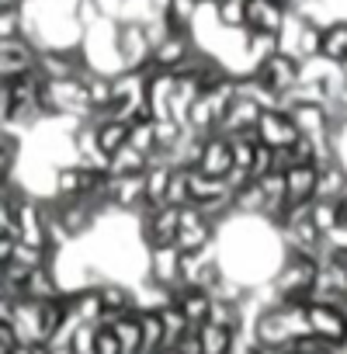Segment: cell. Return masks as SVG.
<instances>
[{
  "label": "cell",
  "mask_w": 347,
  "mask_h": 354,
  "mask_svg": "<svg viewBox=\"0 0 347 354\" xmlns=\"http://www.w3.org/2000/svg\"><path fill=\"white\" fill-rule=\"evenodd\" d=\"M306 326L309 333L330 340L333 347H347V309L330 302H309L306 306Z\"/></svg>",
  "instance_id": "cell-1"
},
{
  "label": "cell",
  "mask_w": 347,
  "mask_h": 354,
  "mask_svg": "<svg viewBox=\"0 0 347 354\" xmlns=\"http://www.w3.org/2000/svg\"><path fill=\"white\" fill-rule=\"evenodd\" d=\"M257 136H261V142L271 146V149H292V146L302 139V129L295 125V118H292L288 111L271 108V111L261 115V122H257Z\"/></svg>",
  "instance_id": "cell-2"
},
{
  "label": "cell",
  "mask_w": 347,
  "mask_h": 354,
  "mask_svg": "<svg viewBox=\"0 0 347 354\" xmlns=\"http://www.w3.org/2000/svg\"><path fill=\"white\" fill-rule=\"evenodd\" d=\"M205 177H216V181H226V177L233 174V139L226 132H216L205 139V149H202V160L198 167Z\"/></svg>",
  "instance_id": "cell-3"
},
{
  "label": "cell",
  "mask_w": 347,
  "mask_h": 354,
  "mask_svg": "<svg viewBox=\"0 0 347 354\" xmlns=\"http://www.w3.org/2000/svg\"><path fill=\"white\" fill-rule=\"evenodd\" d=\"M174 302H178V309L188 316V323L198 330L212 319V306H216V295H209L205 288H181L178 295H174Z\"/></svg>",
  "instance_id": "cell-4"
},
{
  "label": "cell",
  "mask_w": 347,
  "mask_h": 354,
  "mask_svg": "<svg viewBox=\"0 0 347 354\" xmlns=\"http://www.w3.org/2000/svg\"><path fill=\"white\" fill-rule=\"evenodd\" d=\"M240 337H243V333H236V330H229V326H219V323L198 326V340H202V351H205V354H236Z\"/></svg>",
  "instance_id": "cell-5"
},
{
  "label": "cell",
  "mask_w": 347,
  "mask_h": 354,
  "mask_svg": "<svg viewBox=\"0 0 347 354\" xmlns=\"http://www.w3.org/2000/svg\"><path fill=\"white\" fill-rule=\"evenodd\" d=\"M97 129V146H101V153L111 160V156H118L125 146H129V132H132V125H125V122H101V125H94Z\"/></svg>",
  "instance_id": "cell-6"
},
{
  "label": "cell",
  "mask_w": 347,
  "mask_h": 354,
  "mask_svg": "<svg viewBox=\"0 0 347 354\" xmlns=\"http://www.w3.org/2000/svg\"><path fill=\"white\" fill-rule=\"evenodd\" d=\"M323 59L333 66L347 63V21H333L323 28Z\"/></svg>",
  "instance_id": "cell-7"
},
{
  "label": "cell",
  "mask_w": 347,
  "mask_h": 354,
  "mask_svg": "<svg viewBox=\"0 0 347 354\" xmlns=\"http://www.w3.org/2000/svg\"><path fill=\"white\" fill-rule=\"evenodd\" d=\"M129 146L139 149L142 156H153V153H156V118H139V122H132Z\"/></svg>",
  "instance_id": "cell-8"
},
{
  "label": "cell",
  "mask_w": 347,
  "mask_h": 354,
  "mask_svg": "<svg viewBox=\"0 0 347 354\" xmlns=\"http://www.w3.org/2000/svg\"><path fill=\"white\" fill-rule=\"evenodd\" d=\"M312 223L323 236H330L340 223V205L337 202H312Z\"/></svg>",
  "instance_id": "cell-9"
},
{
  "label": "cell",
  "mask_w": 347,
  "mask_h": 354,
  "mask_svg": "<svg viewBox=\"0 0 347 354\" xmlns=\"http://www.w3.org/2000/svg\"><path fill=\"white\" fill-rule=\"evenodd\" d=\"M73 354H97V326H77L73 333Z\"/></svg>",
  "instance_id": "cell-10"
},
{
  "label": "cell",
  "mask_w": 347,
  "mask_h": 354,
  "mask_svg": "<svg viewBox=\"0 0 347 354\" xmlns=\"http://www.w3.org/2000/svg\"><path fill=\"white\" fill-rule=\"evenodd\" d=\"M97 354H125L122 351V340L115 337V330L111 326H97Z\"/></svg>",
  "instance_id": "cell-11"
},
{
  "label": "cell",
  "mask_w": 347,
  "mask_h": 354,
  "mask_svg": "<svg viewBox=\"0 0 347 354\" xmlns=\"http://www.w3.org/2000/svg\"><path fill=\"white\" fill-rule=\"evenodd\" d=\"M340 219H347V198L340 202Z\"/></svg>",
  "instance_id": "cell-12"
},
{
  "label": "cell",
  "mask_w": 347,
  "mask_h": 354,
  "mask_svg": "<svg viewBox=\"0 0 347 354\" xmlns=\"http://www.w3.org/2000/svg\"><path fill=\"white\" fill-rule=\"evenodd\" d=\"M160 354H181V347H167V351H160Z\"/></svg>",
  "instance_id": "cell-13"
},
{
  "label": "cell",
  "mask_w": 347,
  "mask_h": 354,
  "mask_svg": "<svg viewBox=\"0 0 347 354\" xmlns=\"http://www.w3.org/2000/svg\"><path fill=\"white\" fill-rule=\"evenodd\" d=\"M326 354H340V351H326Z\"/></svg>",
  "instance_id": "cell-14"
},
{
  "label": "cell",
  "mask_w": 347,
  "mask_h": 354,
  "mask_svg": "<svg viewBox=\"0 0 347 354\" xmlns=\"http://www.w3.org/2000/svg\"><path fill=\"white\" fill-rule=\"evenodd\" d=\"M278 354H292V351H278Z\"/></svg>",
  "instance_id": "cell-15"
}]
</instances>
